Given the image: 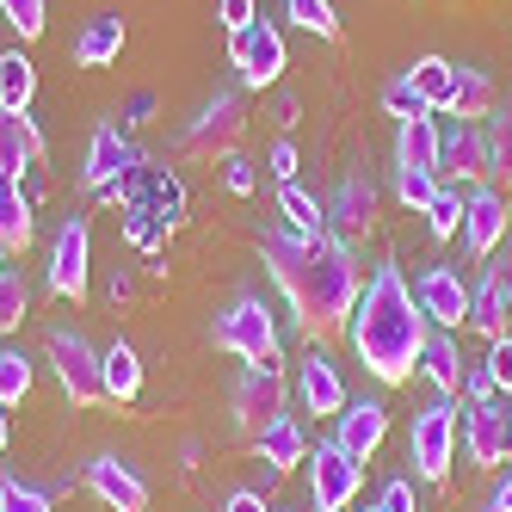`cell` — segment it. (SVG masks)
Masks as SVG:
<instances>
[{
  "mask_svg": "<svg viewBox=\"0 0 512 512\" xmlns=\"http://www.w3.org/2000/svg\"><path fill=\"white\" fill-rule=\"evenodd\" d=\"M0 512H56V500H50V488H31V482H0Z\"/></svg>",
  "mask_w": 512,
  "mask_h": 512,
  "instance_id": "cell-40",
  "label": "cell"
},
{
  "mask_svg": "<svg viewBox=\"0 0 512 512\" xmlns=\"http://www.w3.org/2000/svg\"><path fill=\"white\" fill-rule=\"evenodd\" d=\"M124 50V19L118 13H93L81 25V38H75V68H112Z\"/></svg>",
  "mask_w": 512,
  "mask_h": 512,
  "instance_id": "cell-23",
  "label": "cell"
},
{
  "mask_svg": "<svg viewBox=\"0 0 512 512\" xmlns=\"http://www.w3.org/2000/svg\"><path fill=\"white\" fill-rule=\"evenodd\" d=\"M463 395H469V408H475V401H488V395H494V377H488V371H469V377H463Z\"/></svg>",
  "mask_w": 512,
  "mask_h": 512,
  "instance_id": "cell-50",
  "label": "cell"
},
{
  "mask_svg": "<svg viewBox=\"0 0 512 512\" xmlns=\"http://www.w3.org/2000/svg\"><path fill=\"white\" fill-rule=\"evenodd\" d=\"M124 235H130V247H142V253H155V247H161V223H155L149 210H136V204H130V223H124Z\"/></svg>",
  "mask_w": 512,
  "mask_h": 512,
  "instance_id": "cell-43",
  "label": "cell"
},
{
  "mask_svg": "<svg viewBox=\"0 0 512 512\" xmlns=\"http://www.w3.org/2000/svg\"><path fill=\"white\" fill-rule=\"evenodd\" d=\"M87 488L112 512H149V482H142L124 457H93L87 463Z\"/></svg>",
  "mask_w": 512,
  "mask_h": 512,
  "instance_id": "cell-16",
  "label": "cell"
},
{
  "mask_svg": "<svg viewBox=\"0 0 512 512\" xmlns=\"http://www.w3.org/2000/svg\"><path fill=\"white\" fill-rule=\"evenodd\" d=\"M25 309H31V290H25V278L0 266V334H13V327L25 321Z\"/></svg>",
  "mask_w": 512,
  "mask_h": 512,
  "instance_id": "cell-38",
  "label": "cell"
},
{
  "mask_svg": "<svg viewBox=\"0 0 512 512\" xmlns=\"http://www.w3.org/2000/svg\"><path fill=\"white\" fill-rule=\"evenodd\" d=\"M445 118H457V124L494 118V81H488V68H457V93L445 105Z\"/></svg>",
  "mask_w": 512,
  "mask_h": 512,
  "instance_id": "cell-26",
  "label": "cell"
},
{
  "mask_svg": "<svg viewBox=\"0 0 512 512\" xmlns=\"http://www.w3.org/2000/svg\"><path fill=\"white\" fill-rule=\"evenodd\" d=\"M327 216L340 223L346 241L371 235V223H377V186H371L364 173H346V179H340V192H334V204H327Z\"/></svg>",
  "mask_w": 512,
  "mask_h": 512,
  "instance_id": "cell-21",
  "label": "cell"
},
{
  "mask_svg": "<svg viewBox=\"0 0 512 512\" xmlns=\"http://www.w3.org/2000/svg\"><path fill=\"white\" fill-rule=\"evenodd\" d=\"M87 253H93L87 216H62V229L50 241V290H56L62 303H81L87 297Z\"/></svg>",
  "mask_w": 512,
  "mask_h": 512,
  "instance_id": "cell-12",
  "label": "cell"
},
{
  "mask_svg": "<svg viewBox=\"0 0 512 512\" xmlns=\"http://www.w3.org/2000/svg\"><path fill=\"white\" fill-rule=\"evenodd\" d=\"M469 327H482L488 340L512 334V260H494V266H488L482 290L469 297Z\"/></svg>",
  "mask_w": 512,
  "mask_h": 512,
  "instance_id": "cell-17",
  "label": "cell"
},
{
  "mask_svg": "<svg viewBox=\"0 0 512 512\" xmlns=\"http://www.w3.org/2000/svg\"><path fill=\"white\" fill-rule=\"evenodd\" d=\"M284 13H290V25L315 31V38H340V19H334L327 0H284Z\"/></svg>",
  "mask_w": 512,
  "mask_h": 512,
  "instance_id": "cell-37",
  "label": "cell"
},
{
  "mask_svg": "<svg viewBox=\"0 0 512 512\" xmlns=\"http://www.w3.org/2000/svg\"><path fill=\"white\" fill-rule=\"evenodd\" d=\"M223 512H278V506H266V494H260V488H235V494L223 500Z\"/></svg>",
  "mask_w": 512,
  "mask_h": 512,
  "instance_id": "cell-47",
  "label": "cell"
},
{
  "mask_svg": "<svg viewBox=\"0 0 512 512\" xmlns=\"http://www.w3.org/2000/svg\"><path fill=\"white\" fill-rule=\"evenodd\" d=\"M457 438H463V414L451 408V401H432V408L414 414V426H408V463H414L420 482H445V475H451Z\"/></svg>",
  "mask_w": 512,
  "mask_h": 512,
  "instance_id": "cell-4",
  "label": "cell"
},
{
  "mask_svg": "<svg viewBox=\"0 0 512 512\" xmlns=\"http://www.w3.org/2000/svg\"><path fill=\"white\" fill-rule=\"evenodd\" d=\"M142 186H149V198H136V210H149L161 229H173L186 216V192H179L173 173H142Z\"/></svg>",
  "mask_w": 512,
  "mask_h": 512,
  "instance_id": "cell-32",
  "label": "cell"
},
{
  "mask_svg": "<svg viewBox=\"0 0 512 512\" xmlns=\"http://www.w3.org/2000/svg\"><path fill=\"white\" fill-rule=\"evenodd\" d=\"M38 161H44V130L31 124L25 112H0V173L25 179Z\"/></svg>",
  "mask_w": 512,
  "mask_h": 512,
  "instance_id": "cell-20",
  "label": "cell"
},
{
  "mask_svg": "<svg viewBox=\"0 0 512 512\" xmlns=\"http://www.w3.org/2000/svg\"><path fill=\"white\" fill-rule=\"evenodd\" d=\"M31 229H38V223H31V198H25V186H19L13 173H0V241L19 253V247L31 241Z\"/></svg>",
  "mask_w": 512,
  "mask_h": 512,
  "instance_id": "cell-28",
  "label": "cell"
},
{
  "mask_svg": "<svg viewBox=\"0 0 512 512\" xmlns=\"http://www.w3.org/2000/svg\"><path fill=\"white\" fill-rule=\"evenodd\" d=\"M247 136V105L241 93H216L198 105V118L186 124V136H179V155H192V161H223L235 155V142Z\"/></svg>",
  "mask_w": 512,
  "mask_h": 512,
  "instance_id": "cell-5",
  "label": "cell"
},
{
  "mask_svg": "<svg viewBox=\"0 0 512 512\" xmlns=\"http://www.w3.org/2000/svg\"><path fill=\"white\" fill-rule=\"evenodd\" d=\"M229 62H235V75H241V87H253V93H266L284 68H290V50H284V31L278 25H266V19H253L247 31H235L229 38Z\"/></svg>",
  "mask_w": 512,
  "mask_h": 512,
  "instance_id": "cell-8",
  "label": "cell"
},
{
  "mask_svg": "<svg viewBox=\"0 0 512 512\" xmlns=\"http://www.w3.org/2000/svg\"><path fill=\"white\" fill-rule=\"evenodd\" d=\"M383 438H389V408L383 401H346V414L334 420V445L352 463H364V457H377Z\"/></svg>",
  "mask_w": 512,
  "mask_h": 512,
  "instance_id": "cell-15",
  "label": "cell"
},
{
  "mask_svg": "<svg viewBox=\"0 0 512 512\" xmlns=\"http://www.w3.org/2000/svg\"><path fill=\"white\" fill-rule=\"evenodd\" d=\"M0 19H7L19 38L31 44V38H44V25H50V7L44 0H0Z\"/></svg>",
  "mask_w": 512,
  "mask_h": 512,
  "instance_id": "cell-36",
  "label": "cell"
},
{
  "mask_svg": "<svg viewBox=\"0 0 512 512\" xmlns=\"http://www.w3.org/2000/svg\"><path fill=\"white\" fill-rule=\"evenodd\" d=\"M377 506H383V512H420V500H414V482H408V475H395V482H383Z\"/></svg>",
  "mask_w": 512,
  "mask_h": 512,
  "instance_id": "cell-45",
  "label": "cell"
},
{
  "mask_svg": "<svg viewBox=\"0 0 512 512\" xmlns=\"http://www.w3.org/2000/svg\"><path fill=\"white\" fill-rule=\"evenodd\" d=\"M364 512H383V506H364Z\"/></svg>",
  "mask_w": 512,
  "mask_h": 512,
  "instance_id": "cell-53",
  "label": "cell"
},
{
  "mask_svg": "<svg viewBox=\"0 0 512 512\" xmlns=\"http://www.w3.org/2000/svg\"><path fill=\"white\" fill-rule=\"evenodd\" d=\"M482 371L494 377V389H500V395H512V334L488 340V364H482Z\"/></svg>",
  "mask_w": 512,
  "mask_h": 512,
  "instance_id": "cell-42",
  "label": "cell"
},
{
  "mask_svg": "<svg viewBox=\"0 0 512 512\" xmlns=\"http://www.w3.org/2000/svg\"><path fill=\"white\" fill-rule=\"evenodd\" d=\"M420 371L432 377V389L438 395H457L463 389V352H457V340L445 334V327H438V334H426V346H420Z\"/></svg>",
  "mask_w": 512,
  "mask_h": 512,
  "instance_id": "cell-25",
  "label": "cell"
},
{
  "mask_svg": "<svg viewBox=\"0 0 512 512\" xmlns=\"http://www.w3.org/2000/svg\"><path fill=\"white\" fill-rule=\"evenodd\" d=\"M278 210H284V223H290V235L297 241H321V229H327V210L290 179V186H278Z\"/></svg>",
  "mask_w": 512,
  "mask_h": 512,
  "instance_id": "cell-30",
  "label": "cell"
},
{
  "mask_svg": "<svg viewBox=\"0 0 512 512\" xmlns=\"http://www.w3.org/2000/svg\"><path fill=\"white\" fill-rule=\"evenodd\" d=\"M229 414H235L241 438H260L284 414V371L278 364H247L235 377V389H229Z\"/></svg>",
  "mask_w": 512,
  "mask_h": 512,
  "instance_id": "cell-7",
  "label": "cell"
},
{
  "mask_svg": "<svg viewBox=\"0 0 512 512\" xmlns=\"http://www.w3.org/2000/svg\"><path fill=\"white\" fill-rule=\"evenodd\" d=\"M414 297H420L432 327H445V334L451 327H469V290H463V278L451 266H426L420 284H414Z\"/></svg>",
  "mask_w": 512,
  "mask_h": 512,
  "instance_id": "cell-14",
  "label": "cell"
},
{
  "mask_svg": "<svg viewBox=\"0 0 512 512\" xmlns=\"http://www.w3.org/2000/svg\"><path fill=\"white\" fill-rule=\"evenodd\" d=\"M272 179H278V186L297 179V149H290V142H278V149H272Z\"/></svg>",
  "mask_w": 512,
  "mask_h": 512,
  "instance_id": "cell-48",
  "label": "cell"
},
{
  "mask_svg": "<svg viewBox=\"0 0 512 512\" xmlns=\"http://www.w3.org/2000/svg\"><path fill=\"white\" fill-rule=\"evenodd\" d=\"M482 512H512V469L500 475V482L488 488V500H482Z\"/></svg>",
  "mask_w": 512,
  "mask_h": 512,
  "instance_id": "cell-49",
  "label": "cell"
},
{
  "mask_svg": "<svg viewBox=\"0 0 512 512\" xmlns=\"http://www.w3.org/2000/svg\"><path fill=\"white\" fill-rule=\"evenodd\" d=\"M438 186H445L438 173H408V167H395V192H401V204H408V210H426V204L438 198Z\"/></svg>",
  "mask_w": 512,
  "mask_h": 512,
  "instance_id": "cell-41",
  "label": "cell"
},
{
  "mask_svg": "<svg viewBox=\"0 0 512 512\" xmlns=\"http://www.w3.org/2000/svg\"><path fill=\"white\" fill-rule=\"evenodd\" d=\"M223 186H229L235 198H253V186H260V173H253V161H241V155H223Z\"/></svg>",
  "mask_w": 512,
  "mask_h": 512,
  "instance_id": "cell-44",
  "label": "cell"
},
{
  "mask_svg": "<svg viewBox=\"0 0 512 512\" xmlns=\"http://www.w3.org/2000/svg\"><path fill=\"white\" fill-rule=\"evenodd\" d=\"M438 155H445V130H438V118H408L395 136V167L408 173H438Z\"/></svg>",
  "mask_w": 512,
  "mask_h": 512,
  "instance_id": "cell-22",
  "label": "cell"
},
{
  "mask_svg": "<svg viewBox=\"0 0 512 512\" xmlns=\"http://www.w3.org/2000/svg\"><path fill=\"white\" fill-rule=\"evenodd\" d=\"M358 488H364V463H352L334 438L309 451V500H315V512H346L358 500Z\"/></svg>",
  "mask_w": 512,
  "mask_h": 512,
  "instance_id": "cell-10",
  "label": "cell"
},
{
  "mask_svg": "<svg viewBox=\"0 0 512 512\" xmlns=\"http://www.w3.org/2000/svg\"><path fill=\"white\" fill-rule=\"evenodd\" d=\"M216 346L241 364H284L278 358V321H272L266 297H235L216 315Z\"/></svg>",
  "mask_w": 512,
  "mask_h": 512,
  "instance_id": "cell-3",
  "label": "cell"
},
{
  "mask_svg": "<svg viewBox=\"0 0 512 512\" xmlns=\"http://www.w3.org/2000/svg\"><path fill=\"white\" fill-rule=\"evenodd\" d=\"M260 260L272 272V284L284 290L290 315L309 340H334L346 334V321L358 309V266L340 241H297V235H266Z\"/></svg>",
  "mask_w": 512,
  "mask_h": 512,
  "instance_id": "cell-1",
  "label": "cell"
},
{
  "mask_svg": "<svg viewBox=\"0 0 512 512\" xmlns=\"http://www.w3.org/2000/svg\"><path fill=\"white\" fill-rule=\"evenodd\" d=\"M44 352L56 364L62 395L75 401V408H99V401H105V364H99V352L81 334H68V327H56V334L44 340Z\"/></svg>",
  "mask_w": 512,
  "mask_h": 512,
  "instance_id": "cell-6",
  "label": "cell"
},
{
  "mask_svg": "<svg viewBox=\"0 0 512 512\" xmlns=\"http://www.w3.org/2000/svg\"><path fill=\"white\" fill-rule=\"evenodd\" d=\"M7 253H13V247H7V241H0V266H7Z\"/></svg>",
  "mask_w": 512,
  "mask_h": 512,
  "instance_id": "cell-52",
  "label": "cell"
},
{
  "mask_svg": "<svg viewBox=\"0 0 512 512\" xmlns=\"http://www.w3.org/2000/svg\"><path fill=\"white\" fill-rule=\"evenodd\" d=\"M31 93H38V68L25 50H7L0 56V112H25Z\"/></svg>",
  "mask_w": 512,
  "mask_h": 512,
  "instance_id": "cell-29",
  "label": "cell"
},
{
  "mask_svg": "<svg viewBox=\"0 0 512 512\" xmlns=\"http://www.w3.org/2000/svg\"><path fill=\"white\" fill-rule=\"evenodd\" d=\"M136 173V155H130V142L118 136V124H99L93 130V142H87V186L93 192H105V186H124V179Z\"/></svg>",
  "mask_w": 512,
  "mask_h": 512,
  "instance_id": "cell-19",
  "label": "cell"
},
{
  "mask_svg": "<svg viewBox=\"0 0 512 512\" xmlns=\"http://www.w3.org/2000/svg\"><path fill=\"white\" fill-rule=\"evenodd\" d=\"M253 451H260V463L266 469H297V463H309V438H303V426L297 420H290V414H278L260 438H253Z\"/></svg>",
  "mask_w": 512,
  "mask_h": 512,
  "instance_id": "cell-24",
  "label": "cell"
},
{
  "mask_svg": "<svg viewBox=\"0 0 512 512\" xmlns=\"http://www.w3.org/2000/svg\"><path fill=\"white\" fill-rule=\"evenodd\" d=\"M438 179H451V186H482L488 179V130L457 124L445 136V155H438Z\"/></svg>",
  "mask_w": 512,
  "mask_h": 512,
  "instance_id": "cell-18",
  "label": "cell"
},
{
  "mask_svg": "<svg viewBox=\"0 0 512 512\" xmlns=\"http://www.w3.org/2000/svg\"><path fill=\"white\" fill-rule=\"evenodd\" d=\"M0 451H7V420H0Z\"/></svg>",
  "mask_w": 512,
  "mask_h": 512,
  "instance_id": "cell-51",
  "label": "cell"
},
{
  "mask_svg": "<svg viewBox=\"0 0 512 512\" xmlns=\"http://www.w3.org/2000/svg\"><path fill=\"white\" fill-rule=\"evenodd\" d=\"M408 81L420 87V99L432 105V112H445L451 93H457V62H445V56H420V62L408 68Z\"/></svg>",
  "mask_w": 512,
  "mask_h": 512,
  "instance_id": "cell-31",
  "label": "cell"
},
{
  "mask_svg": "<svg viewBox=\"0 0 512 512\" xmlns=\"http://www.w3.org/2000/svg\"><path fill=\"white\" fill-rule=\"evenodd\" d=\"M31 395V358L25 352H0V408H19Z\"/></svg>",
  "mask_w": 512,
  "mask_h": 512,
  "instance_id": "cell-35",
  "label": "cell"
},
{
  "mask_svg": "<svg viewBox=\"0 0 512 512\" xmlns=\"http://www.w3.org/2000/svg\"><path fill=\"white\" fill-rule=\"evenodd\" d=\"M297 395H303V408L321 414V420H340V414H346V383H340L334 358H327L321 346H309V352L297 358Z\"/></svg>",
  "mask_w": 512,
  "mask_h": 512,
  "instance_id": "cell-13",
  "label": "cell"
},
{
  "mask_svg": "<svg viewBox=\"0 0 512 512\" xmlns=\"http://www.w3.org/2000/svg\"><path fill=\"white\" fill-rule=\"evenodd\" d=\"M420 216H426V229H432L438 241L463 235V186H438V198H432Z\"/></svg>",
  "mask_w": 512,
  "mask_h": 512,
  "instance_id": "cell-34",
  "label": "cell"
},
{
  "mask_svg": "<svg viewBox=\"0 0 512 512\" xmlns=\"http://www.w3.org/2000/svg\"><path fill=\"white\" fill-rule=\"evenodd\" d=\"M506 229H512L506 192L500 186H475L463 198V253H469V260H494V247L506 241Z\"/></svg>",
  "mask_w": 512,
  "mask_h": 512,
  "instance_id": "cell-11",
  "label": "cell"
},
{
  "mask_svg": "<svg viewBox=\"0 0 512 512\" xmlns=\"http://www.w3.org/2000/svg\"><path fill=\"white\" fill-rule=\"evenodd\" d=\"M99 364H105V401H136L142 395V358H136L130 340H112L99 352Z\"/></svg>",
  "mask_w": 512,
  "mask_h": 512,
  "instance_id": "cell-27",
  "label": "cell"
},
{
  "mask_svg": "<svg viewBox=\"0 0 512 512\" xmlns=\"http://www.w3.org/2000/svg\"><path fill=\"white\" fill-rule=\"evenodd\" d=\"M432 334V321L414 297V284L401 278V266H377L371 284L358 290V309L346 321V340H352V358L371 371L383 389L408 383L420 371V346Z\"/></svg>",
  "mask_w": 512,
  "mask_h": 512,
  "instance_id": "cell-2",
  "label": "cell"
},
{
  "mask_svg": "<svg viewBox=\"0 0 512 512\" xmlns=\"http://www.w3.org/2000/svg\"><path fill=\"white\" fill-rule=\"evenodd\" d=\"M216 19H223V31L235 38V31H247L253 19H260V7H253V0H216Z\"/></svg>",
  "mask_w": 512,
  "mask_h": 512,
  "instance_id": "cell-46",
  "label": "cell"
},
{
  "mask_svg": "<svg viewBox=\"0 0 512 512\" xmlns=\"http://www.w3.org/2000/svg\"><path fill=\"white\" fill-rule=\"evenodd\" d=\"M488 186L512 192V112L488 118Z\"/></svg>",
  "mask_w": 512,
  "mask_h": 512,
  "instance_id": "cell-33",
  "label": "cell"
},
{
  "mask_svg": "<svg viewBox=\"0 0 512 512\" xmlns=\"http://www.w3.org/2000/svg\"><path fill=\"white\" fill-rule=\"evenodd\" d=\"M463 457L475 469H500L512 457V395L506 401H475V408L463 414Z\"/></svg>",
  "mask_w": 512,
  "mask_h": 512,
  "instance_id": "cell-9",
  "label": "cell"
},
{
  "mask_svg": "<svg viewBox=\"0 0 512 512\" xmlns=\"http://www.w3.org/2000/svg\"><path fill=\"white\" fill-rule=\"evenodd\" d=\"M383 112H389V118H401V124H408V118H426L432 105L420 99V87H414L408 75H401V81H389V87H383Z\"/></svg>",
  "mask_w": 512,
  "mask_h": 512,
  "instance_id": "cell-39",
  "label": "cell"
}]
</instances>
